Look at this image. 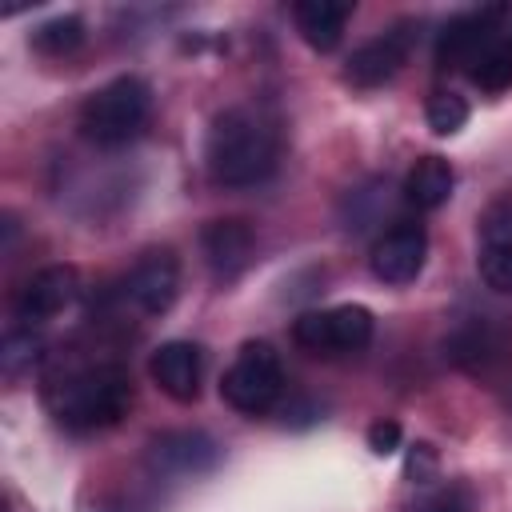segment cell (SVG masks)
Instances as JSON below:
<instances>
[{"label":"cell","mask_w":512,"mask_h":512,"mask_svg":"<svg viewBox=\"0 0 512 512\" xmlns=\"http://www.w3.org/2000/svg\"><path fill=\"white\" fill-rule=\"evenodd\" d=\"M424 120H428V128H432L436 136H456V132L468 124V100H464L460 92L440 88V92H432V96H428Z\"/></svg>","instance_id":"ffe728a7"},{"label":"cell","mask_w":512,"mask_h":512,"mask_svg":"<svg viewBox=\"0 0 512 512\" xmlns=\"http://www.w3.org/2000/svg\"><path fill=\"white\" fill-rule=\"evenodd\" d=\"M44 404L68 432H100L128 416L132 376L120 360H80L64 364L44 384Z\"/></svg>","instance_id":"6da1fadb"},{"label":"cell","mask_w":512,"mask_h":512,"mask_svg":"<svg viewBox=\"0 0 512 512\" xmlns=\"http://www.w3.org/2000/svg\"><path fill=\"white\" fill-rule=\"evenodd\" d=\"M424 512H472V500L464 488H444L440 496H432L424 504Z\"/></svg>","instance_id":"603a6c76"},{"label":"cell","mask_w":512,"mask_h":512,"mask_svg":"<svg viewBox=\"0 0 512 512\" xmlns=\"http://www.w3.org/2000/svg\"><path fill=\"white\" fill-rule=\"evenodd\" d=\"M284 392V364L280 352L268 340H248L240 344L236 360L228 364L224 380H220V396L228 408H236L240 416H264Z\"/></svg>","instance_id":"277c9868"},{"label":"cell","mask_w":512,"mask_h":512,"mask_svg":"<svg viewBox=\"0 0 512 512\" xmlns=\"http://www.w3.org/2000/svg\"><path fill=\"white\" fill-rule=\"evenodd\" d=\"M152 116V88L140 76H116L80 104V136L96 148H124Z\"/></svg>","instance_id":"3957f363"},{"label":"cell","mask_w":512,"mask_h":512,"mask_svg":"<svg viewBox=\"0 0 512 512\" xmlns=\"http://www.w3.org/2000/svg\"><path fill=\"white\" fill-rule=\"evenodd\" d=\"M424 256H428L424 228L412 224V220H400L372 244L368 264H372L376 280H384V284H412L424 268Z\"/></svg>","instance_id":"5bb4252c"},{"label":"cell","mask_w":512,"mask_h":512,"mask_svg":"<svg viewBox=\"0 0 512 512\" xmlns=\"http://www.w3.org/2000/svg\"><path fill=\"white\" fill-rule=\"evenodd\" d=\"M296 32L308 48L316 52H332L344 40V28L352 20V4L348 0H300L292 8Z\"/></svg>","instance_id":"2e32d148"},{"label":"cell","mask_w":512,"mask_h":512,"mask_svg":"<svg viewBox=\"0 0 512 512\" xmlns=\"http://www.w3.org/2000/svg\"><path fill=\"white\" fill-rule=\"evenodd\" d=\"M452 188H456V172H452V164H448L444 156H436V152L420 156V160L408 168V176H404V200H408L412 208H420V212H436L440 204H448Z\"/></svg>","instance_id":"e0dca14e"},{"label":"cell","mask_w":512,"mask_h":512,"mask_svg":"<svg viewBox=\"0 0 512 512\" xmlns=\"http://www.w3.org/2000/svg\"><path fill=\"white\" fill-rule=\"evenodd\" d=\"M468 76H472V84L484 88V92H504V88H512V32H500V36L488 44V52L468 68Z\"/></svg>","instance_id":"ac0fdd59"},{"label":"cell","mask_w":512,"mask_h":512,"mask_svg":"<svg viewBox=\"0 0 512 512\" xmlns=\"http://www.w3.org/2000/svg\"><path fill=\"white\" fill-rule=\"evenodd\" d=\"M368 448L376 456H392L400 448V424L396 420H372L368 424Z\"/></svg>","instance_id":"7402d4cb"},{"label":"cell","mask_w":512,"mask_h":512,"mask_svg":"<svg viewBox=\"0 0 512 512\" xmlns=\"http://www.w3.org/2000/svg\"><path fill=\"white\" fill-rule=\"evenodd\" d=\"M372 312L364 304H336V308H312L292 320V340L312 356H348L368 348L372 340Z\"/></svg>","instance_id":"5b68a950"},{"label":"cell","mask_w":512,"mask_h":512,"mask_svg":"<svg viewBox=\"0 0 512 512\" xmlns=\"http://www.w3.org/2000/svg\"><path fill=\"white\" fill-rule=\"evenodd\" d=\"M476 268L488 288L512 292V196H500L484 208L476 228Z\"/></svg>","instance_id":"9c48e42d"},{"label":"cell","mask_w":512,"mask_h":512,"mask_svg":"<svg viewBox=\"0 0 512 512\" xmlns=\"http://www.w3.org/2000/svg\"><path fill=\"white\" fill-rule=\"evenodd\" d=\"M76 292H80V272H76L72 264H48V268L32 272V276L20 284V292H16V300H12V312H16L20 324L32 328V324H40V320L60 316V312L76 300Z\"/></svg>","instance_id":"30bf717a"},{"label":"cell","mask_w":512,"mask_h":512,"mask_svg":"<svg viewBox=\"0 0 512 512\" xmlns=\"http://www.w3.org/2000/svg\"><path fill=\"white\" fill-rule=\"evenodd\" d=\"M124 296L144 312V316H164L176 296H180V260L172 248H152L144 252L128 280H124Z\"/></svg>","instance_id":"ba28073f"},{"label":"cell","mask_w":512,"mask_h":512,"mask_svg":"<svg viewBox=\"0 0 512 512\" xmlns=\"http://www.w3.org/2000/svg\"><path fill=\"white\" fill-rule=\"evenodd\" d=\"M148 464L164 476H204L220 464V444L200 428H172L148 440Z\"/></svg>","instance_id":"8fae6325"},{"label":"cell","mask_w":512,"mask_h":512,"mask_svg":"<svg viewBox=\"0 0 512 512\" xmlns=\"http://www.w3.org/2000/svg\"><path fill=\"white\" fill-rule=\"evenodd\" d=\"M204 160L220 188H252L276 172L280 132L256 108H228L208 128Z\"/></svg>","instance_id":"7a4b0ae2"},{"label":"cell","mask_w":512,"mask_h":512,"mask_svg":"<svg viewBox=\"0 0 512 512\" xmlns=\"http://www.w3.org/2000/svg\"><path fill=\"white\" fill-rule=\"evenodd\" d=\"M148 376L152 384L176 400V404H192L200 396V380H204V352L192 340H168L148 356Z\"/></svg>","instance_id":"9a60e30c"},{"label":"cell","mask_w":512,"mask_h":512,"mask_svg":"<svg viewBox=\"0 0 512 512\" xmlns=\"http://www.w3.org/2000/svg\"><path fill=\"white\" fill-rule=\"evenodd\" d=\"M200 248H204V260H208L216 284H232V280L244 276V268L256 256V232L240 216H220V220L204 224Z\"/></svg>","instance_id":"7c38bea8"},{"label":"cell","mask_w":512,"mask_h":512,"mask_svg":"<svg viewBox=\"0 0 512 512\" xmlns=\"http://www.w3.org/2000/svg\"><path fill=\"white\" fill-rule=\"evenodd\" d=\"M444 356L468 376H492L508 356V336L492 320L472 316L444 336Z\"/></svg>","instance_id":"4fadbf2b"},{"label":"cell","mask_w":512,"mask_h":512,"mask_svg":"<svg viewBox=\"0 0 512 512\" xmlns=\"http://www.w3.org/2000/svg\"><path fill=\"white\" fill-rule=\"evenodd\" d=\"M504 16H508V8H472V12L452 16L436 36V64L440 68H472L488 52V44L504 32L500 28Z\"/></svg>","instance_id":"52a82bcc"},{"label":"cell","mask_w":512,"mask_h":512,"mask_svg":"<svg viewBox=\"0 0 512 512\" xmlns=\"http://www.w3.org/2000/svg\"><path fill=\"white\" fill-rule=\"evenodd\" d=\"M36 356H40V340L32 336V328H28V324H24V328H12V332L4 336L0 364H4V372H8V376H16L20 368H28Z\"/></svg>","instance_id":"44dd1931"},{"label":"cell","mask_w":512,"mask_h":512,"mask_svg":"<svg viewBox=\"0 0 512 512\" xmlns=\"http://www.w3.org/2000/svg\"><path fill=\"white\" fill-rule=\"evenodd\" d=\"M412 28H416V24L404 20V24H392L388 32H380V36L364 40V44L348 56L344 80H348L352 88H380V84H388V80L408 64V56H412V44H416V32H412Z\"/></svg>","instance_id":"8992f818"},{"label":"cell","mask_w":512,"mask_h":512,"mask_svg":"<svg viewBox=\"0 0 512 512\" xmlns=\"http://www.w3.org/2000/svg\"><path fill=\"white\" fill-rule=\"evenodd\" d=\"M80 44H84V20H80L76 12L52 16V20H44V24L32 32V48L44 52V56H68V52H76Z\"/></svg>","instance_id":"d6986e66"}]
</instances>
